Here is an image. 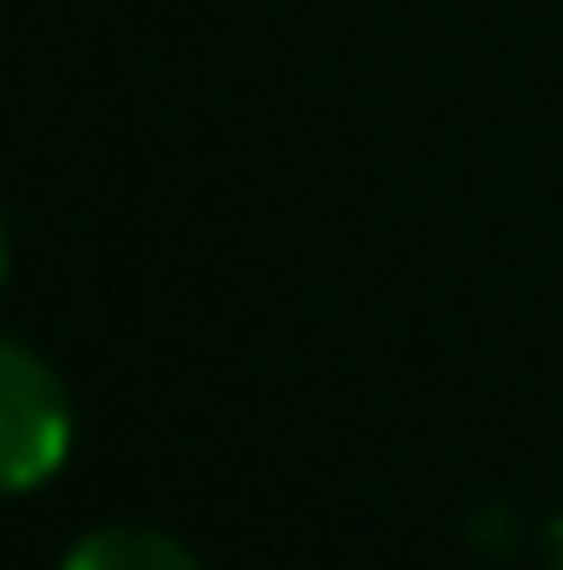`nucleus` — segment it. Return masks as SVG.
<instances>
[{
	"label": "nucleus",
	"instance_id": "obj_1",
	"mask_svg": "<svg viewBox=\"0 0 563 570\" xmlns=\"http://www.w3.org/2000/svg\"><path fill=\"white\" fill-rule=\"evenodd\" d=\"M73 458V392L27 338L0 345V478L13 498L40 491Z\"/></svg>",
	"mask_w": 563,
	"mask_h": 570
},
{
	"label": "nucleus",
	"instance_id": "obj_2",
	"mask_svg": "<svg viewBox=\"0 0 563 570\" xmlns=\"http://www.w3.org/2000/svg\"><path fill=\"white\" fill-rule=\"evenodd\" d=\"M60 570H206V564L172 531H152V524H93V531H80L67 544Z\"/></svg>",
	"mask_w": 563,
	"mask_h": 570
},
{
	"label": "nucleus",
	"instance_id": "obj_3",
	"mask_svg": "<svg viewBox=\"0 0 563 570\" xmlns=\"http://www.w3.org/2000/svg\"><path fill=\"white\" fill-rule=\"evenodd\" d=\"M544 558H551V570H563V511L551 518V531H544Z\"/></svg>",
	"mask_w": 563,
	"mask_h": 570
}]
</instances>
